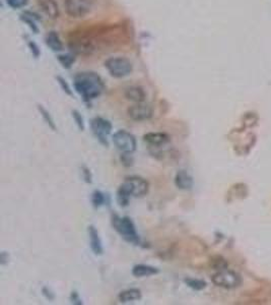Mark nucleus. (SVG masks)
I'll return each mask as SVG.
<instances>
[{"mask_svg": "<svg viewBox=\"0 0 271 305\" xmlns=\"http://www.w3.org/2000/svg\"><path fill=\"white\" fill-rule=\"evenodd\" d=\"M142 297V293L137 288H130L122 291L118 295V300L121 303H130L134 301H138Z\"/></svg>", "mask_w": 271, "mask_h": 305, "instance_id": "nucleus-16", "label": "nucleus"}, {"mask_svg": "<svg viewBox=\"0 0 271 305\" xmlns=\"http://www.w3.org/2000/svg\"><path fill=\"white\" fill-rule=\"evenodd\" d=\"M128 117L134 121H145L149 120L153 115V110L150 105L142 102L135 103L127 109Z\"/></svg>", "mask_w": 271, "mask_h": 305, "instance_id": "nucleus-9", "label": "nucleus"}, {"mask_svg": "<svg viewBox=\"0 0 271 305\" xmlns=\"http://www.w3.org/2000/svg\"><path fill=\"white\" fill-rule=\"evenodd\" d=\"M42 292H43V295L46 297L48 300H53L54 299V294L47 287H44L42 289Z\"/></svg>", "mask_w": 271, "mask_h": 305, "instance_id": "nucleus-29", "label": "nucleus"}, {"mask_svg": "<svg viewBox=\"0 0 271 305\" xmlns=\"http://www.w3.org/2000/svg\"><path fill=\"white\" fill-rule=\"evenodd\" d=\"M72 117H73V120L75 121L78 129L81 130V132H83L84 128H85V124H84V120H83V117L81 116V114L77 110H73L72 111Z\"/></svg>", "mask_w": 271, "mask_h": 305, "instance_id": "nucleus-23", "label": "nucleus"}, {"mask_svg": "<svg viewBox=\"0 0 271 305\" xmlns=\"http://www.w3.org/2000/svg\"><path fill=\"white\" fill-rule=\"evenodd\" d=\"M81 172H82V177H83L84 181L86 183H92L93 182V175H92V172H90V170L86 166H82Z\"/></svg>", "mask_w": 271, "mask_h": 305, "instance_id": "nucleus-26", "label": "nucleus"}, {"mask_svg": "<svg viewBox=\"0 0 271 305\" xmlns=\"http://www.w3.org/2000/svg\"><path fill=\"white\" fill-rule=\"evenodd\" d=\"M185 284L190 287L191 289L193 290H196V291H200V290H203L205 287H206V282L203 281L201 279H194V278H186L184 280Z\"/></svg>", "mask_w": 271, "mask_h": 305, "instance_id": "nucleus-20", "label": "nucleus"}, {"mask_svg": "<svg viewBox=\"0 0 271 305\" xmlns=\"http://www.w3.org/2000/svg\"><path fill=\"white\" fill-rule=\"evenodd\" d=\"M40 9L50 18H57L60 14L59 7L55 0H39Z\"/></svg>", "mask_w": 271, "mask_h": 305, "instance_id": "nucleus-14", "label": "nucleus"}, {"mask_svg": "<svg viewBox=\"0 0 271 305\" xmlns=\"http://www.w3.org/2000/svg\"><path fill=\"white\" fill-rule=\"evenodd\" d=\"M89 125L90 129H92V133L100 142V144H102L105 147H109L108 137L110 136L113 128L111 121L106 118L97 116L90 120Z\"/></svg>", "mask_w": 271, "mask_h": 305, "instance_id": "nucleus-6", "label": "nucleus"}, {"mask_svg": "<svg viewBox=\"0 0 271 305\" xmlns=\"http://www.w3.org/2000/svg\"><path fill=\"white\" fill-rule=\"evenodd\" d=\"M211 281L215 286L224 289H234L242 284L241 276L228 269L219 270L212 276Z\"/></svg>", "mask_w": 271, "mask_h": 305, "instance_id": "nucleus-5", "label": "nucleus"}, {"mask_svg": "<svg viewBox=\"0 0 271 305\" xmlns=\"http://www.w3.org/2000/svg\"><path fill=\"white\" fill-rule=\"evenodd\" d=\"M174 182L179 189L182 190H189L193 187V178L185 170H180L177 172Z\"/></svg>", "mask_w": 271, "mask_h": 305, "instance_id": "nucleus-12", "label": "nucleus"}, {"mask_svg": "<svg viewBox=\"0 0 271 305\" xmlns=\"http://www.w3.org/2000/svg\"><path fill=\"white\" fill-rule=\"evenodd\" d=\"M105 68L108 73L115 78H122L131 75L133 65L126 57H111L105 61Z\"/></svg>", "mask_w": 271, "mask_h": 305, "instance_id": "nucleus-4", "label": "nucleus"}, {"mask_svg": "<svg viewBox=\"0 0 271 305\" xmlns=\"http://www.w3.org/2000/svg\"><path fill=\"white\" fill-rule=\"evenodd\" d=\"M111 223L113 228L116 230V232L126 242L134 245L142 244L140 236L138 235L133 221L129 217H121L117 214H113L111 217Z\"/></svg>", "mask_w": 271, "mask_h": 305, "instance_id": "nucleus-3", "label": "nucleus"}, {"mask_svg": "<svg viewBox=\"0 0 271 305\" xmlns=\"http://www.w3.org/2000/svg\"><path fill=\"white\" fill-rule=\"evenodd\" d=\"M6 255H7V253L4 252V251L1 253V265H2V266H4V265L7 263V260H8V256L5 257Z\"/></svg>", "mask_w": 271, "mask_h": 305, "instance_id": "nucleus-31", "label": "nucleus"}, {"mask_svg": "<svg viewBox=\"0 0 271 305\" xmlns=\"http://www.w3.org/2000/svg\"><path fill=\"white\" fill-rule=\"evenodd\" d=\"M124 95L126 97V99H128L131 102L134 103H142L145 101L146 98V94L143 90V88L138 85H131L126 88Z\"/></svg>", "mask_w": 271, "mask_h": 305, "instance_id": "nucleus-13", "label": "nucleus"}, {"mask_svg": "<svg viewBox=\"0 0 271 305\" xmlns=\"http://www.w3.org/2000/svg\"><path fill=\"white\" fill-rule=\"evenodd\" d=\"M29 46H30L31 51H32V53L34 54V56L38 57V56L40 55V50H39L38 46L36 45V43H34V42H30V43H29Z\"/></svg>", "mask_w": 271, "mask_h": 305, "instance_id": "nucleus-28", "label": "nucleus"}, {"mask_svg": "<svg viewBox=\"0 0 271 305\" xmlns=\"http://www.w3.org/2000/svg\"><path fill=\"white\" fill-rule=\"evenodd\" d=\"M37 108H38L39 113H40L41 116L43 117L44 121L47 123V125H48L52 130H54V132H56V129H57L56 124H55L54 119L52 118V116L50 115V113H49V111L47 110V109L45 108L44 106H42V105H38Z\"/></svg>", "mask_w": 271, "mask_h": 305, "instance_id": "nucleus-18", "label": "nucleus"}, {"mask_svg": "<svg viewBox=\"0 0 271 305\" xmlns=\"http://www.w3.org/2000/svg\"><path fill=\"white\" fill-rule=\"evenodd\" d=\"M131 154L128 156V159H125V157H124V155H122V157H121V161L123 162V164L124 165H126V166H131L132 165V159H131Z\"/></svg>", "mask_w": 271, "mask_h": 305, "instance_id": "nucleus-30", "label": "nucleus"}, {"mask_svg": "<svg viewBox=\"0 0 271 305\" xmlns=\"http://www.w3.org/2000/svg\"><path fill=\"white\" fill-rule=\"evenodd\" d=\"M58 60L62 64L63 68L70 69L71 65L75 61V57L73 55H70V54H64V55H59Z\"/></svg>", "mask_w": 271, "mask_h": 305, "instance_id": "nucleus-21", "label": "nucleus"}, {"mask_svg": "<svg viewBox=\"0 0 271 305\" xmlns=\"http://www.w3.org/2000/svg\"><path fill=\"white\" fill-rule=\"evenodd\" d=\"M113 143L123 154H132L136 151L137 143L135 137L126 130H118L113 135Z\"/></svg>", "mask_w": 271, "mask_h": 305, "instance_id": "nucleus-7", "label": "nucleus"}, {"mask_svg": "<svg viewBox=\"0 0 271 305\" xmlns=\"http://www.w3.org/2000/svg\"><path fill=\"white\" fill-rule=\"evenodd\" d=\"M87 234H88V239H89L90 249L93 250V252L96 255H102L104 252V248H103V243H102L101 237H100V234L97 228L94 225H89L87 227Z\"/></svg>", "mask_w": 271, "mask_h": 305, "instance_id": "nucleus-10", "label": "nucleus"}, {"mask_svg": "<svg viewBox=\"0 0 271 305\" xmlns=\"http://www.w3.org/2000/svg\"><path fill=\"white\" fill-rule=\"evenodd\" d=\"M6 1L7 4L12 8L24 7L28 3V0H6Z\"/></svg>", "mask_w": 271, "mask_h": 305, "instance_id": "nucleus-25", "label": "nucleus"}, {"mask_svg": "<svg viewBox=\"0 0 271 305\" xmlns=\"http://www.w3.org/2000/svg\"><path fill=\"white\" fill-rule=\"evenodd\" d=\"M21 19L24 20V21H26V23L29 25V27L31 28V30H32L33 32H35V33H38V32H39V29H38L37 25L35 24V21L33 20V17H30V16L27 15V13H26V14L24 13V14L21 15Z\"/></svg>", "mask_w": 271, "mask_h": 305, "instance_id": "nucleus-24", "label": "nucleus"}, {"mask_svg": "<svg viewBox=\"0 0 271 305\" xmlns=\"http://www.w3.org/2000/svg\"><path fill=\"white\" fill-rule=\"evenodd\" d=\"M171 138L166 133H147L143 136V142L151 147H162L170 143Z\"/></svg>", "mask_w": 271, "mask_h": 305, "instance_id": "nucleus-11", "label": "nucleus"}, {"mask_svg": "<svg viewBox=\"0 0 271 305\" xmlns=\"http://www.w3.org/2000/svg\"><path fill=\"white\" fill-rule=\"evenodd\" d=\"M70 301H71L72 304H75V305H82L83 304L81 298L79 297V294L76 291H73L70 294Z\"/></svg>", "mask_w": 271, "mask_h": 305, "instance_id": "nucleus-27", "label": "nucleus"}, {"mask_svg": "<svg viewBox=\"0 0 271 305\" xmlns=\"http://www.w3.org/2000/svg\"><path fill=\"white\" fill-rule=\"evenodd\" d=\"M74 89L84 102L89 103L100 97L105 90L103 78L94 72L79 73L73 79Z\"/></svg>", "mask_w": 271, "mask_h": 305, "instance_id": "nucleus-1", "label": "nucleus"}, {"mask_svg": "<svg viewBox=\"0 0 271 305\" xmlns=\"http://www.w3.org/2000/svg\"><path fill=\"white\" fill-rule=\"evenodd\" d=\"M149 183L147 180L138 177H127L117 190V203L124 208L129 205L131 198H142L148 193Z\"/></svg>", "mask_w": 271, "mask_h": 305, "instance_id": "nucleus-2", "label": "nucleus"}, {"mask_svg": "<svg viewBox=\"0 0 271 305\" xmlns=\"http://www.w3.org/2000/svg\"><path fill=\"white\" fill-rule=\"evenodd\" d=\"M64 8L66 13L71 17H84L92 10L90 0H65Z\"/></svg>", "mask_w": 271, "mask_h": 305, "instance_id": "nucleus-8", "label": "nucleus"}, {"mask_svg": "<svg viewBox=\"0 0 271 305\" xmlns=\"http://www.w3.org/2000/svg\"><path fill=\"white\" fill-rule=\"evenodd\" d=\"M45 41H46L47 46L55 52L61 51L63 49V43L60 40L58 34L54 31H51L46 35V37H45Z\"/></svg>", "mask_w": 271, "mask_h": 305, "instance_id": "nucleus-17", "label": "nucleus"}, {"mask_svg": "<svg viewBox=\"0 0 271 305\" xmlns=\"http://www.w3.org/2000/svg\"><path fill=\"white\" fill-rule=\"evenodd\" d=\"M159 273H160V270L157 268H154L148 265H143V264L134 266L132 269V275L136 278L150 277V276H154Z\"/></svg>", "mask_w": 271, "mask_h": 305, "instance_id": "nucleus-15", "label": "nucleus"}, {"mask_svg": "<svg viewBox=\"0 0 271 305\" xmlns=\"http://www.w3.org/2000/svg\"><path fill=\"white\" fill-rule=\"evenodd\" d=\"M56 79H57V82H58L59 85H60V88L62 89V91H63L65 94H67L68 96H72V95H73L72 90H71V88L69 86V84L67 83V81H66L62 76H56Z\"/></svg>", "mask_w": 271, "mask_h": 305, "instance_id": "nucleus-22", "label": "nucleus"}, {"mask_svg": "<svg viewBox=\"0 0 271 305\" xmlns=\"http://www.w3.org/2000/svg\"><path fill=\"white\" fill-rule=\"evenodd\" d=\"M107 203V197L101 190H94L92 193V204L95 209H99Z\"/></svg>", "mask_w": 271, "mask_h": 305, "instance_id": "nucleus-19", "label": "nucleus"}]
</instances>
